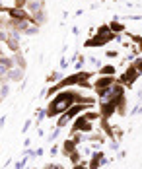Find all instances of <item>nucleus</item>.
I'll return each instance as SVG.
<instances>
[{
	"instance_id": "obj_1",
	"label": "nucleus",
	"mask_w": 142,
	"mask_h": 169,
	"mask_svg": "<svg viewBox=\"0 0 142 169\" xmlns=\"http://www.w3.org/2000/svg\"><path fill=\"white\" fill-rule=\"evenodd\" d=\"M111 84H113V82H111V78H101V80H99V82H97V84H95V87H97V90H99V92H101V90H105V87H109Z\"/></svg>"
},
{
	"instance_id": "obj_2",
	"label": "nucleus",
	"mask_w": 142,
	"mask_h": 169,
	"mask_svg": "<svg viewBox=\"0 0 142 169\" xmlns=\"http://www.w3.org/2000/svg\"><path fill=\"white\" fill-rule=\"evenodd\" d=\"M103 72H105V74H113V66H105Z\"/></svg>"
},
{
	"instance_id": "obj_3",
	"label": "nucleus",
	"mask_w": 142,
	"mask_h": 169,
	"mask_svg": "<svg viewBox=\"0 0 142 169\" xmlns=\"http://www.w3.org/2000/svg\"><path fill=\"white\" fill-rule=\"evenodd\" d=\"M47 169H60V167H57V165H51V167H47Z\"/></svg>"
}]
</instances>
